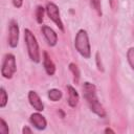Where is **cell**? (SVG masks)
Here are the masks:
<instances>
[{
    "label": "cell",
    "mask_w": 134,
    "mask_h": 134,
    "mask_svg": "<svg viewBox=\"0 0 134 134\" xmlns=\"http://www.w3.org/2000/svg\"><path fill=\"white\" fill-rule=\"evenodd\" d=\"M82 90H83V96L86 99L90 110L94 114H96L98 117H102V118L106 117L107 113H106V110L104 109L103 105L100 104V102L97 97L95 85L90 83V82H85L83 84Z\"/></svg>",
    "instance_id": "cell-1"
},
{
    "label": "cell",
    "mask_w": 134,
    "mask_h": 134,
    "mask_svg": "<svg viewBox=\"0 0 134 134\" xmlns=\"http://www.w3.org/2000/svg\"><path fill=\"white\" fill-rule=\"evenodd\" d=\"M127 61L130 65V67L134 71V47H130L127 51Z\"/></svg>",
    "instance_id": "cell-15"
},
{
    "label": "cell",
    "mask_w": 134,
    "mask_h": 134,
    "mask_svg": "<svg viewBox=\"0 0 134 134\" xmlns=\"http://www.w3.org/2000/svg\"><path fill=\"white\" fill-rule=\"evenodd\" d=\"M0 133H2V134H8L9 133L8 126L3 118L0 119Z\"/></svg>",
    "instance_id": "cell-18"
},
{
    "label": "cell",
    "mask_w": 134,
    "mask_h": 134,
    "mask_svg": "<svg viewBox=\"0 0 134 134\" xmlns=\"http://www.w3.org/2000/svg\"><path fill=\"white\" fill-rule=\"evenodd\" d=\"M69 70L73 74V81H74V83L75 84H79L80 77H81V72H80V69H79L77 65L75 63H70L69 64Z\"/></svg>",
    "instance_id": "cell-13"
},
{
    "label": "cell",
    "mask_w": 134,
    "mask_h": 134,
    "mask_svg": "<svg viewBox=\"0 0 134 134\" xmlns=\"http://www.w3.org/2000/svg\"><path fill=\"white\" fill-rule=\"evenodd\" d=\"M29 120H30L31 125L37 130H40L41 131V130L46 129V127H47V120H46V118L41 113H39V111L36 112V113H32L30 115V117H29Z\"/></svg>",
    "instance_id": "cell-7"
},
{
    "label": "cell",
    "mask_w": 134,
    "mask_h": 134,
    "mask_svg": "<svg viewBox=\"0 0 134 134\" xmlns=\"http://www.w3.org/2000/svg\"><path fill=\"white\" fill-rule=\"evenodd\" d=\"M24 40H25V44H26L29 59L35 63H39L40 62L39 44H38V41H37L35 35L28 28L24 29Z\"/></svg>",
    "instance_id": "cell-3"
},
{
    "label": "cell",
    "mask_w": 134,
    "mask_h": 134,
    "mask_svg": "<svg viewBox=\"0 0 134 134\" xmlns=\"http://www.w3.org/2000/svg\"><path fill=\"white\" fill-rule=\"evenodd\" d=\"M43 67L46 71V73L48 75H53L54 72H55V65L53 63V61L51 60L50 55L44 51L43 52Z\"/></svg>",
    "instance_id": "cell-10"
},
{
    "label": "cell",
    "mask_w": 134,
    "mask_h": 134,
    "mask_svg": "<svg viewBox=\"0 0 134 134\" xmlns=\"http://www.w3.org/2000/svg\"><path fill=\"white\" fill-rule=\"evenodd\" d=\"M41 29H42L43 36H44L45 40L47 41L48 45L49 46H55L57 43H58V35H57V32L51 27H49L48 25H43Z\"/></svg>",
    "instance_id": "cell-8"
},
{
    "label": "cell",
    "mask_w": 134,
    "mask_h": 134,
    "mask_svg": "<svg viewBox=\"0 0 134 134\" xmlns=\"http://www.w3.org/2000/svg\"><path fill=\"white\" fill-rule=\"evenodd\" d=\"M63 96V93L61 90L57 89V88H52L48 91V98L52 102H59Z\"/></svg>",
    "instance_id": "cell-12"
},
{
    "label": "cell",
    "mask_w": 134,
    "mask_h": 134,
    "mask_svg": "<svg viewBox=\"0 0 134 134\" xmlns=\"http://www.w3.org/2000/svg\"><path fill=\"white\" fill-rule=\"evenodd\" d=\"M13 4H14L15 7L20 8L23 5V0H13Z\"/></svg>",
    "instance_id": "cell-20"
},
{
    "label": "cell",
    "mask_w": 134,
    "mask_h": 134,
    "mask_svg": "<svg viewBox=\"0 0 134 134\" xmlns=\"http://www.w3.org/2000/svg\"><path fill=\"white\" fill-rule=\"evenodd\" d=\"M31 132H32V130H31V129H29L27 126H24V127H23V129H22V133H23V134L31 133Z\"/></svg>",
    "instance_id": "cell-21"
},
{
    "label": "cell",
    "mask_w": 134,
    "mask_h": 134,
    "mask_svg": "<svg viewBox=\"0 0 134 134\" xmlns=\"http://www.w3.org/2000/svg\"><path fill=\"white\" fill-rule=\"evenodd\" d=\"M74 47L83 58L89 59L91 57V47H90L89 37L85 29H80L77 31L74 39Z\"/></svg>",
    "instance_id": "cell-2"
},
{
    "label": "cell",
    "mask_w": 134,
    "mask_h": 134,
    "mask_svg": "<svg viewBox=\"0 0 134 134\" xmlns=\"http://www.w3.org/2000/svg\"><path fill=\"white\" fill-rule=\"evenodd\" d=\"M104 132H105V133H112V134L115 133V132H114L112 129H110V128H106V129L104 130Z\"/></svg>",
    "instance_id": "cell-22"
},
{
    "label": "cell",
    "mask_w": 134,
    "mask_h": 134,
    "mask_svg": "<svg viewBox=\"0 0 134 134\" xmlns=\"http://www.w3.org/2000/svg\"><path fill=\"white\" fill-rule=\"evenodd\" d=\"M46 13L49 17V19L62 30L64 31V24L61 20V17H60V10H59V7L57 6V4L52 3V2H48L47 5H46Z\"/></svg>",
    "instance_id": "cell-5"
},
{
    "label": "cell",
    "mask_w": 134,
    "mask_h": 134,
    "mask_svg": "<svg viewBox=\"0 0 134 134\" xmlns=\"http://www.w3.org/2000/svg\"><path fill=\"white\" fill-rule=\"evenodd\" d=\"M8 102V96H7V92L4 89V87L0 88V108H4L6 106Z\"/></svg>",
    "instance_id": "cell-14"
},
{
    "label": "cell",
    "mask_w": 134,
    "mask_h": 134,
    "mask_svg": "<svg viewBox=\"0 0 134 134\" xmlns=\"http://www.w3.org/2000/svg\"><path fill=\"white\" fill-rule=\"evenodd\" d=\"M67 91H68V98H67V103L71 108H75L79 104L80 100V95L77 93V91L75 90V88H73L72 86H67Z\"/></svg>",
    "instance_id": "cell-11"
},
{
    "label": "cell",
    "mask_w": 134,
    "mask_h": 134,
    "mask_svg": "<svg viewBox=\"0 0 134 134\" xmlns=\"http://www.w3.org/2000/svg\"><path fill=\"white\" fill-rule=\"evenodd\" d=\"M36 19H37V22L39 24H42L43 20H44V7L39 5L37 6V9H36Z\"/></svg>",
    "instance_id": "cell-16"
},
{
    "label": "cell",
    "mask_w": 134,
    "mask_h": 134,
    "mask_svg": "<svg viewBox=\"0 0 134 134\" xmlns=\"http://www.w3.org/2000/svg\"><path fill=\"white\" fill-rule=\"evenodd\" d=\"M19 34H20V29L18 22L12 19L8 23V45L12 48L17 47L19 43Z\"/></svg>",
    "instance_id": "cell-6"
},
{
    "label": "cell",
    "mask_w": 134,
    "mask_h": 134,
    "mask_svg": "<svg viewBox=\"0 0 134 134\" xmlns=\"http://www.w3.org/2000/svg\"><path fill=\"white\" fill-rule=\"evenodd\" d=\"M28 100H29L30 106H31L35 110H37V111H39V112H41V111L44 110V104H43L41 97L39 96V94H38L36 91L30 90V91L28 92Z\"/></svg>",
    "instance_id": "cell-9"
},
{
    "label": "cell",
    "mask_w": 134,
    "mask_h": 134,
    "mask_svg": "<svg viewBox=\"0 0 134 134\" xmlns=\"http://www.w3.org/2000/svg\"><path fill=\"white\" fill-rule=\"evenodd\" d=\"M90 4L94 8V10L99 16H102L103 13H102V3H100V0H90Z\"/></svg>",
    "instance_id": "cell-17"
},
{
    "label": "cell",
    "mask_w": 134,
    "mask_h": 134,
    "mask_svg": "<svg viewBox=\"0 0 134 134\" xmlns=\"http://www.w3.org/2000/svg\"><path fill=\"white\" fill-rule=\"evenodd\" d=\"M17 71V64H16V58L13 53H6L4 55L2 67H1V75L4 79H12L15 72Z\"/></svg>",
    "instance_id": "cell-4"
},
{
    "label": "cell",
    "mask_w": 134,
    "mask_h": 134,
    "mask_svg": "<svg viewBox=\"0 0 134 134\" xmlns=\"http://www.w3.org/2000/svg\"><path fill=\"white\" fill-rule=\"evenodd\" d=\"M95 62H96V67H97V69H98L99 71L104 72V66H103V62H102L99 52H96V53H95Z\"/></svg>",
    "instance_id": "cell-19"
}]
</instances>
